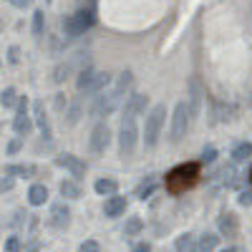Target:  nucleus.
Listing matches in <instances>:
<instances>
[{
    "label": "nucleus",
    "instance_id": "obj_30",
    "mask_svg": "<svg viewBox=\"0 0 252 252\" xmlns=\"http://www.w3.org/2000/svg\"><path fill=\"white\" fill-rule=\"evenodd\" d=\"M78 252H101V245L96 240H86V242H81Z\"/></svg>",
    "mask_w": 252,
    "mask_h": 252
},
{
    "label": "nucleus",
    "instance_id": "obj_20",
    "mask_svg": "<svg viewBox=\"0 0 252 252\" xmlns=\"http://www.w3.org/2000/svg\"><path fill=\"white\" fill-rule=\"evenodd\" d=\"M61 197H66V199H78L81 197V187L71 179L66 182H61Z\"/></svg>",
    "mask_w": 252,
    "mask_h": 252
},
{
    "label": "nucleus",
    "instance_id": "obj_28",
    "mask_svg": "<svg viewBox=\"0 0 252 252\" xmlns=\"http://www.w3.org/2000/svg\"><path fill=\"white\" fill-rule=\"evenodd\" d=\"M141 227H144V222H141L139 217H131L129 222H126L124 232H126V235H136V232H141Z\"/></svg>",
    "mask_w": 252,
    "mask_h": 252
},
{
    "label": "nucleus",
    "instance_id": "obj_15",
    "mask_svg": "<svg viewBox=\"0 0 252 252\" xmlns=\"http://www.w3.org/2000/svg\"><path fill=\"white\" fill-rule=\"evenodd\" d=\"M124 212H126V197L114 194V197L106 199V204H103V215L106 217H121Z\"/></svg>",
    "mask_w": 252,
    "mask_h": 252
},
{
    "label": "nucleus",
    "instance_id": "obj_2",
    "mask_svg": "<svg viewBox=\"0 0 252 252\" xmlns=\"http://www.w3.org/2000/svg\"><path fill=\"white\" fill-rule=\"evenodd\" d=\"M111 83V76L106 71H94V68H83L78 73V91L81 94H103L106 91V86Z\"/></svg>",
    "mask_w": 252,
    "mask_h": 252
},
{
    "label": "nucleus",
    "instance_id": "obj_4",
    "mask_svg": "<svg viewBox=\"0 0 252 252\" xmlns=\"http://www.w3.org/2000/svg\"><path fill=\"white\" fill-rule=\"evenodd\" d=\"M164 119H166V106L164 103H157V106L146 114V124H144V144L149 146H157L159 141V134H161V126H164Z\"/></svg>",
    "mask_w": 252,
    "mask_h": 252
},
{
    "label": "nucleus",
    "instance_id": "obj_11",
    "mask_svg": "<svg viewBox=\"0 0 252 252\" xmlns=\"http://www.w3.org/2000/svg\"><path fill=\"white\" fill-rule=\"evenodd\" d=\"M202 96H204V91H202V83H199V78L197 76H192L189 78V111H192V119H197L199 116V111H202Z\"/></svg>",
    "mask_w": 252,
    "mask_h": 252
},
{
    "label": "nucleus",
    "instance_id": "obj_26",
    "mask_svg": "<svg viewBox=\"0 0 252 252\" xmlns=\"http://www.w3.org/2000/svg\"><path fill=\"white\" fill-rule=\"evenodd\" d=\"M15 101H18V96H15V89H13V86L3 89V94H0V103H3V109H10Z\"/></svg>",
    "mask_w": 252,
    "mask_h": 252
},
{
    "label": "nucleus",
    "instance_id": "obj_16",
    "mask_svg": "<svg viewBox=\"0 0 252 252\" xmlns=\"http://www.w3.org/2000/svg\"><path fill=\"white\" fill-rule=\"evenodd\" d=\"M157 187H159V177L157 174H149V177H146L139 187H136V197L144 202V199H149L154 192H157Z\"/></svg>",
    "mask_w": 252,
    "mask_h": 252
},
{
    "label": "nucleus",
    "instance_id": "obj_34",
    "mask_svg": "<svg viewBox=\"0 0 252 252\" xmlns=\"http://www.w3.org/2000/svg\"><path fill=\"white\" fill-rule=\"evenodd\" d=\"M20 250V240L18 237H8V242H5V252H18Z\"/></svg>",
    "mask_w": 252,
    "mask_h": 252
},
{
    "label": "nucleus",
    "instance_id": "obj_25",
    "mask_svg": "<svg viewBox=\"0 0 252 252\" xmlns=\"http://www.w3.org/2000/svg\"><path fill=\"white\" fill-rule=\"evenodd\" d=\"M131 83H134V76H131V71H124L121 76H119V81H116V91H129L131 89Z\"/></svg>",
    "mask_w": 252,
    "mask_h": 252
},
{
    "label": "nucleus",
    "instance_id": "obj_29",
    "mask_svg": "<svg viewBox=\"0 0 252 252\" xmlns=\"http://www.w3.org/2000/svg\"><path fill=\"white\" fill-rule=\"evenodd\" d=\"M33 35H43V10L33 13Z\"/></svg>",
    "mask_w": 252,
    "mask_h": 252
},
{
    "label": "nucleus",
    "instance_id": "obj_19",
    "mask_svg": "<svg viewBox=\"0 0 252 252\" xmlns=\"http://www.w3.org/2000/svg\"><path fill=\"white\" fill-rule=\"evenodd\" d=\"M252 157V144L250 141H240L235 149H232V161L235 164H242V161H247Z\"/></svg>",
    "mask_w": 252,
    "mask_h": 252
},
{
    "label": "nucleus",
    "instance_id": "obj_7",
    "mask_svg": "<svg viewBox=\"0 0 252 252\" xmlns=\"http://www.w3.org/2000/svg\"><path fill=\"white\" fill-rule=\"evenodd\" d=\"M119 101H121V91H109V94H103V96H98L96 101H94V106H91V114L96 116V119H103V116H111L114 111H116V106H119Z\"/></svg>",
    "mask_w": 252,
    "mask_h": 252
},
{
    "label": "nucleus",
    "instance_id": "obj_33",
    "mask_svg": "<svg viewBox=\"0 0 252 252\" xmlns=\"http://www.w3.org/2000/svg\"><path fill=\"white\" fill-rule=\"evenodd\" d=\"M215 157H217V149H215V146H207V149L202 152V161H204V164L215 161Z\"/></svg>",
    "mask_w": 252,
    "mask_h": 252
},
{
    "label": "nucleus",
    "instance_id": "obj_5",
    "mask_svg": "<svg viewBox=\"0 0 252 252\" xmlns=\"http://www.w3.org/2000/svg\"><path fill=\"white\" fill-rule=\"evenodd\" d=\"M189 124H192V111H189V103L187 101H179L174 106V114H172V129H169V139L177 144L182 141V136L187 134Z\"/></svg>",
    "mask_w": 252,
    "mask_h": 252
},
{
    "label": "nucleus",
    "instance_id": "obj_39",
    "mask_svg": "<svg viewBox=\"0 0 252 252\" xmlns=\"http://www.w3.org/2000/svg\"><path fill=\"white\" fill-rule=\"evenodd\" d=\"M8 53H10V63H15L18 61V48H10Z\"/></svg>",
    "mask_w": 252,
    "mask_h": 252
},
{
    "label": "nucleus",
    "instance_id": "obj_14",
    "mask_svg": "<svg viewBox=\"0 0 252 252\" xmlns=\"http://www.w3.org/2000/svg\"><path fill=\"white\" fill-rule=\"evenodd\" d=\"M68 220H71V209L66 207V202H58V204L51 207V222H53V227H66Z\"/></svg>",
    "mask_w": 252,
    "mask_h": 252
},
{
    "label": "nucleus",
    "instance_id": "obj_8",
    "mask_svg": "<svg viewBox=\"0 0 252 252\" xmlns=\"http://www.w3.org/2000/svg\"><path fill=\"white\" fill-rule=\"evenodd\" d=\"M119 146H121V154H131L134 146H136V124L134 119H124L121 129H119Z\"/></svg>",
    "mask_w": 252,
    "mask_h": 252
},
{
    "label": "nucleus",
    "instance_id": "obj_36",
    "mask_svg": "<svg viewBox=\"0 0 252 252\" xmlns=\"http://www.w3.org/2000/svg\"><path fill=\"white\" fill-rule=\"evenodd\" d=\"M10 187H13V177L8 174V177H3V184H0V189L5 192V189H10Z\"/></svg>",
    "mask_w": 252,
    "mask_h": 252
},
{
    "label": "nucleus",
    "instance_id": "obj_6",
    "mask_svg": "<svg viewBox=\"0 0 252 252\" xmlns=\"http://www.w3.org/2000/svg\"><path fill=\"white\" fill-rule=\"evenodd\" d=\"M109 141H111V129H109V124L106 121H98L94 126V131L89 136V149L91 154H103L109 149Z\"/></svg>",
    "mask_w": 252,
    "mask_h": 252
},
{
    "label": "nucleus",
    "instance_id": "obj_37",
    "mask_svg": "<svg viewBox=\"0 0 252 252\" xmlns=\"http://www.w3.org/2000/svg\"><path fill=\"white\" fill-rule=\"evenodd\" d=\"M131 252H152V247L146 245V242H141V245H136V247H134Z\"/></svg>",
    "mask_w": 252,
    "mask_h": 252
},
{
    "label": "nucleus",
    "instance_id": "obj_3",
    "mask_svg": "<svg viewBox=\"0 0 252 252\" xmlns=\"http://www.w3.org/2000/svg\"><path fill=\"white\" fill-rule=\"evenodd\" d=\"M94 23H96V10L94 8H81L63 20V31H66L68 38H76V35H83L89 28H94Z\"/></svg>",
    "mask_w": 252,
    "mask_h": 252
},
{
    "label": "nucleus",
    "instance_id": "obj_40",
    "mask_svg": "<svg viewBox=\"0 0 252 252\" xmlns=\"http://www.w3.org/2000/svg\"><path fill=\"white\" fill-rule=\"evenodd\" d=\"M222 252H240L237 247H227V250H222Z\"/></svg>",
    "mask_w": 252,
    "mask_h": 252
},
{
    "label": "nucleus",
    "instance_id": "obj_17",
    "mask_svg": "<svg viewBox=\"0 0 252 252\" xmlns=\"http://www.w3.org/2000/svg\"><path fill=\"white\" fill-rule=\"evenodd\" d=\"M174 247H177V252H199V242H197V237H194V235H189V232L179 235L177 242H174Z\"/></svg>",
    "mask_w": 252,
    "mask_h": 252
},
{
    "label": "nucleus",
    "instance_id": "obj_27",
    "mask_svg": "<svg viewBox=\"0 0 252 252\" xmlns=\"http://www.w3.org/2000/svg\"><path fill=\"white\" fill-rule=\"evenodd\" d=\"M78 119H81V103L76 101V103H71V109L66 111V116H63V121H66L68 126H73V124H76Z\"/></svg>",
    "mask_w": 252,
    "mask_h": 252
},
{
    "label": "nucleus",
    "instance_id": "obj_21",
    "mask_svg": "<svg viewBox=\"0 0 252 252\" xmlns=\"http://www.w3.org/2000/svg\"><path fill=\"white\" fill-rule=\"evenodd\" d=\"M94 189H96L98 194H103V197H106V194L114 197V194H116V182H114V179H98V182L94 184Z\"/></svg>",
    "mask_w": 252,
    "mask_h": 252
},
{
    "label": "nucleus",
    "instance_id": "obj_13",
    "mask_svg": "<svg viewBox=\"0 0 252 252\" xmlns=\"http://www.w3.org/2000/svg\"><path fill=\"white\" fill-rule=\"evenodd\" d=\"M217 227H220V232H222L224 237H235L240 222H237V217H235L232 212H224V215L217 217Z\"/></svg>",
    "mask_w": 252,
    "mask_h": 252
},
{
    "label": "nucleus",
    "instance_id": "obj_12",
    "mask_svg": "<svg viewBox=\"0 0 252 252\" xmlns=\"http://www.w3.org/2000/svg\"><path fill=\"white\" fill-rule=\"evenodd\" d=\"M56 164L63 166V169H68L76 179H81L83 174H86V164H83L78 157H73V154H58L56 157Z\"/></svg>",
    "mask_w": 252,
    "mask_h": 252
},
{
    "label": "nucleus",
    "instance_id": "obj_22",
    "mask_svg": "<svg viewBox=\"0 0 252 252\" xmlns=\"http://www.w3.org/2000/svg\"><path fill=\"white\" fill-rule=\"evenodd\" d=\"M217 242H220V237H217V235L204 232V235L199 237V252H212V250L217 247Z\"/></svg>",
    "mask_w": 252,
    "mask_h": 252
},
{
    "label": "nucleus",
    "instance_id": "obj_1",
    "mask_svg": "<svg viewBox=\"0 0 252 252\" xmlns=\"http://www.w3.org/2000/svg\"><path fill=\"white\" fill-rule=\"evenodd\" d=\"M199 177V164H179L166 174V189L172 194H182L192 187Z\"/></svg>",
    "mask_w": 252,
    "mask_h": 252
},
{
    "label": "nucleus",
    "instance_id": "obj_10",
    "mask_svg": "<svg viewBox=\"0 0 252 252\" xmlns=\"http://www.w3.org/2000/svg\"><path fill=\"white\" fill-rule=\"evenodd\" d=\"M146 103H149V96L144 94H131L124 103V119H136L139 114L146 111Z\"/></svg>",
    "mask_w": 252,
    "mask_h": 252
},
{
    "label": "nucleus",
    "instance_id": "obj_31",
    "mask_svg": "<svg viewBox=\"0 0 252 252\" xmlns=\"http://www.w3.org/2000/svg\"><path fill=\"white\" fill-rule=\"evenodd\" d=\"M237 202H240L242 207H250V204H252V189H242L240 197H237Z\"/></svg>",
    "mask_w": 252,
    "mask_h": 252
},
{
    "label": "nucleus",
    "instance_id": "obj_32",
    "mask_svg": "<svg viewBox=\"0 0 252 252\" xmlns=\"http://www.w3.org/2000/svg\"><path fill=\"white\" fill-rule=\"evenodd\" d=\"M68 71H71V66H68V63H63V66H58V68H56V81H58V83H61V81H66Z\"/></svg>",
    "mask_w": 252,
    "mask_h": 252
},
{
    "label": "nucleus",
    "instance_id": "obj_38",
    "mask_svg": "<svg viewBox=\"0 0 252 252\" xmlns=\"http://www.w3.org/2000/svg\"><path fill=\"white\" fill-rule=\"evenodd\" d=\"M18 149H20V141H10V144H8V152H10V154H15Z\"/></svg>",
    "mask_w": 252,
    "mask_h": 252
},
{
    "label": "nucleus",
    "instance_id": "obj_18",
    "mask_svg": "<svg viewBox=\"0 0 252 252\" xmlns=\"http://www.w3.org/2000/svg\"><path fill=\"white\" fill-rule=\"evenodd\" d=\"M46 199H48V189H46L43 184H33V187L28 189V202H31L33 207L46 204Z\"/></svg>",
    "mask_w": 252,
    "mask_h": 252
},
{
    "label": "nucleus",
    "instance_id": "obj_9",
    "mask_svg": "<svg viewBox=\"0 0 252 252\" xmlns=\"http://www.w3.org/2000/svg\"><path fill=\"white\" fill-rule=\"evenodd\" d=\"M13 129H15V134H20V136H26V134L33 129V121H31V116H28V98H26V96L18 101V114H15V119H13Z\"/></svg>",
    "mask_w": 252,
    "mask_h": 252
},
{
    "label": "nucleus",
    "instance_id": "obj_23",
    "mask_svg": "<svg viewBox=\"0 0 252 252\" xmlns=\"http://www.w3.org/2000/svg\"><path fill=\"white\" fill-rule=\"evenodd\" d=\"M5 174H20V177H33L35 166L33 164H15V166H5Z\"/></svg>",
    "mask_w": 252,
    "mask_h": 252
},
{
    "label": "nucleus",
    "instance_id": "obj_24",
    "mask_svg": "<svg viewBox=\"0 0 252 252\" xmlns=\"http://www.w3.org/2000/svg\"><path fill=\"white\" fill-rule=\"evenodd\" d=\"M35 114H38V126H40V131H43V136H51V124L43 114V103L35 101Z\"/></svg>",
    "mask_w": 252,
    "mask_h": 252
},
{
    "label": "nucleus",
    "instance_id": "obj_35",
    "mask_svg": "<svg viewBox=\"0 0 252 252\" xmlns=\"http://www.w3.org/2000/svg\"><path fill=\"white\" fill-rule=\"evenodd\" d=\"M5 3H10V5H15V8H28L31 0H5Z\"/></svg>",
    "mask_w": 252,
    "mask_h": 252
}]
</instances>
